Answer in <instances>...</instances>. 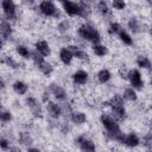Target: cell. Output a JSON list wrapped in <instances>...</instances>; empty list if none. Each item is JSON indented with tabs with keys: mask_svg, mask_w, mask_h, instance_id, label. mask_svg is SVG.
<instances>
[{
	"mask_svg": "<svg viewBox=\"0 0 152 152\" xmlns=\"http://www.w3.org/2000/svg\"><path fill=\"white\" fill-rule=\"evenodd\" d=\"M121 28H122V26H121V24H120L119 21H116V20H110V21L108 23V26H107V33H108L109 36H116L118 32H119Z\"/></svg>",
	"mask_w": 152,
	"mask_h": 152,
	"instance_id": "1f68e13d",
	"label": "cell"
},
{
	"mask_svg": "<svg viewBox=\"0 0 152 152\" xmlns=\"http://www.w3.org/2000/svg\"><path fill=\"white\" fill-rule=\"evenodd\" d=\"M71 83L76 87H84L88 84L89 82V78H90V75H89V71L86 70V69H77L75 70L71 76Z\"/></svg>",
	"mask_w": 152,
	"mask_h": 152,
	"instance_id": "9c48e42d",
	"label": "cell"
},
{
	"mask_svg": "<svg viewBox=\"0 0 152 152\" xmlns=\"http://www.w3.org/2000/svg\"><path fill=\"white\" fill-rule=\"evenodd\" d=\"M46 88L50 91L51 96L57 102H65V101L69 100V94H68V91L65 90V88L62 84H59L57 82H50Z\"/></svg>",
	"mask_w": 152,
	"mask_h": 152,
	"instance_id": "8992f818",
	"label": "cell"
},
{
	"mask_svg": "<svg viewBox=\"0 0 152 152\" xmlns=\"http://www.w3.org/2000/svg\"><path fill=\"white\" fill-rule=\"evenodd\" d=\"M11 87H12L13 93L15 95H18V96H24L30 90V86L25 81H23V80H15V81H13V83H12Z\"/></svg>",
	"mask_w": 152,
	"mask_h": 152,
	"instance_id": "ffe728a7",
	"label": "cell"
},
{
	"mask_svg": "<svg viewBox=\"0 0 152 152\" xmlns=\"http://www.w3.org/2000/svg\"><path fill=\"white\" fill-rule=\"evenodd\" d=\"M109 114H110L116 121H119L120 124L124 122V121H126L127 118H128V112H127V108H126L125 103L109 107Z\"/></svg>",
	"mask_w": 152,
	"mask_h": 152,
	"instance_id": "8fae6325",
	"label": "cell"
},
{
	"mask_svg": "<svg viewBox=\"0 0 152 152\" xmlns=\"http://www.w3.org/2000/svg\"><path fill=\"white\" fill-rule=\"evenodd\" d=\"M59 1H61V0H59Z\"/></svg>",
	"mask_w": 152,
	"mask_h": 152,
	"instance_id": "7dc6e473",
	"label": "cell"
},
{
	"mask_svg": "<svg viewBox=\"0 0 152 152\" xmlns=\"http://www.w3.org/2000/svg\"><path fill=\"white\" fill-rule=\"evenodd\" d=\"M116 36H118V39L120 40V43H121L122 45L128 46V48H131V46L134 45V38H133V36H132L127 30L121 28V30L118 32Z\"/></svg>",
	"mask_w": 152,
	"mask_h": 152,
	"instance_id": "603a6c76",
	"label": "cell"
},
{
	"mask_svg": "<svg viewBox=\"0 0 152 152\" xmlns=\"http://www.w3.org/2000/svg\"><path fill=\"white\" fill-rule=\"evenodd\" d=\"M144 1H145V2L147 4V6H148V7L151 6V0H144Z\"/></svg>",
	"mask_w": 152,
	"mask_h": 152,
	"instance_id": "f6af8a7d",
	"label": "cell"
},
{
	"mask_svg": "<svg viewBox=\"0 0 152 152\" xmlns=\"http://www.w3.org/2000/svg\"><path fill=\"white\" fill-rule=\"evenodd\" d=\"M59 4H61L62 11L68 17H70V18L78 17V13H80V4H78V1H75V0H61Z\"/></svg>",
	"mask_w": 152,
	"mask_h": 152,
	"instance_id": "30bf717a",
	"label": "cell"
},
{
	"mask_svg": "<svg viewBox=\"0 0 152 152\" xmlns=\"http://www.w3.org/2000/svg\"><path fill=\"white\" fill-rule=\"evenodd\" d=\"M77 1L86 5H91V6H94V2H95V0H77Z\"/></svg>",
	"mask_w": 152,
	"mask_h": 152,
	"instance_id": "60d3db41",
	"label": "cell"
},
{
	"mask_svg": "<svg viewBox=\"0 0 152 152\" xmlns=\"http://www.w3.org/2000/svg\"><path fill=\"white\" fill-rule=\"evenodd\" d=\"M71 27H72V24H71L70 19H66V18H64V19H59L58 23H57L56 26H55L56 31H57L61 36L66 34V33L71 30Z\"/></svg>",
	"mask_w": 152,
	"mask_h": 152,
	"instance_id": "484cf974",
	"label": "cell"
},
{
	"mask_svg": "<svg viewBox=\"0 0 152 152\" xmlns=\"http://www.w3.org/2000/svg\"><path fill=\"white\" fill-rule=\"evenodd\" d=\"M4 46H5V40L0 37V51H2V50H4Z\"/></svg>",
	"mask_w": 152,
	"mask_h": 152,
	"instance_id": "7bdbcfd3",
	"label": "cell"
},
{
	"mask_svg": "<svg viewBox=\"0 0 152 152\" xmlns=\"http://www.w3.org/2000/svg\"><path fill=\"white\" fill-rule=\"evenodd\" d=\"M110 5L113 10L115 11H125L127 8V1L126 0H112Z\"/></svg>",
	"mask_w": 152,
	"mask_h": 152,
	"instance_id": "e575fe53",
	"label": "cell"
},
{
	"mask_svg": "<svg viewBox=\"0 0 152 152\" xmlns=\"http://www.w3.org/2000/svg\"><path fill=\"white\" fill-rule=\"evenodd\" d=\"M91 52L96 56V57H100V58H103L106 56H108L109 53V49L106 44H102L101 42L100 43H96V44H91Z\"/></svg>",
	"mask_w": 152,
	"mask_h": 152,
	"instance_id": "4316f807",
	"label": "cell"
},
{
	"mask_svg": "<svg viewBox=\"0 0 152 152\" xmlns=\"http://www.w3.org/2000/svg\"><path fill=\"white\" fill-rule=\"evenodd\" d=\"M124 100L126 102H137L138 99H139V95H138V90H135L134 88H132L131 86L129 87H126L124 88L122 93H121Z\"/></svg>",
	"mask_w": 152,
	"mask_h": 152,
	"instance_id": "83f0119b",
	"label": "cell"
},
{
	"mask_svg": "<svg viewBox=\"0 0 152 152\" xmlns=\"http://www.w3.org/2000/svg\"><path fill=\"white\" fill-rule=\"evenodd\" d=\"M0 63L10 69H13V70H19L21 68V63L19 61H17L15 57H13L12 55H8V53H5L1 56Z\"/></svg>",
	"mask_w": 152,
	"mask_h": 152,
	"instance_id": "44dd1931",
	"label": "cell"
},
{
	"mask_svg": "<svg viewBox=\"0 0 152 152\" xmlns=\"http://www.w3.org/2000/svg\"><path fill=\"white\" fill-rule=\"evenodd\" d=\"M76 34L81 40L90 43V44H96V43L102 42L101 32L90 21H84L80 24L76 28Z\"/></svg>",
	"mask_w": 152,
	"mask_h": 152,
	"instance_id": "6da1fadb",
	"label": "cell"
},
{
	"mask_svg": "<svg viewBox=\"0 0 152 152\" xmlns=\"http://www.w3.org/2000/svg\"><path fill=\"white\" fill-rule=\"evenodd\" d=\"M112 77H113V74L108 68H101L96 72V81L100 84H107L108 82H110Z\"/></svg>",
	"mask_w": 152,
	"mask_h": 152,
	"instance_id": "d4e9b609",
	"label": "cell"
},
{
	"mask_svg": "<svg viewBox=\"0 0 152 152\" xmlns=\"http://www.w3.org/2000/svg\"><path fill=\"white\" fill-rule=\"evenodd\" d=\"M39 150H40L39 147H37V146H33V145L26 148V151H28V152H32V151H39Z\"/></svg>",
	"mask_w": 152,
	"mask_h": 152,
	"instance_id": "b9f144b4",
	"label": "cell"
},
{
	"mask_svg": "<svg viewBox=\"0 0 152 152\" xmlns=\"http://www.w3.org/2000/svg\"><path fill=\"white\" fill-rule=\"evenodd\" d=\"M4 108V103H2V100H1V97H0V110Z\"/></svg>",
	"mask_w": 152,
	"mask_h": 152,
	"instance_id": "ee69618b",
	"label": "cell"
},
{
	"mask_svg": "<svg viewBox=\"0 0 152 152\" xmlns=\"http://www.w3.org/2000/svg\"><path fill=\"white\" fill-rule=\"evenodd\" d=\"M39 1H53V0H39Z\"/></svg>",
	"mask_w": 152,
	"mask_h": 152,
	"instance_id": "bcb514c9",
	"label": "cell"
},
{
	"mask_svg": "<svg viewBox=\"0 0 152 152\" xmlns=\"http://www.w3.org/2000/svg\"><path fill=\"white\" fill-rule=\"evenodd\" d=\"M69 121L74 126H77V127L83 126L88 121V114L83 110H80V109H72L70 115H69Z\"/></svg>",
	"mask_w": 152,
	"mask_h": 152,
	"instance_id": "5bb4252c",
	"label": "cell"
},
{
	"mask_svg": "<svg viewBox=\"0 0 152 152\" xmlns=\"http://www.w3.org/2000/svg\"><path fill=\"white\" fill-rule=\"evenodd\" d=\"M135 65L138 66V69L141 70H147L150 71L152 68V62L150 59V57L145 53H140L135 57Z\"/></svg>",
	"mask_w": 152,
	"mask_h": 152,
	"instance_id": "7402d4cb",
	"label": "cell"
},
{
	"mask_svg": "<svg viewBox=\"0 0 152 152\" xmlns=\"http://www.w3.org/2000/svg\"><path fill=\"white\" fill-rule=\"evenodd\" d=\"M11 145H12L11 139H8L7 137L0 134V150H2V151H10Z\"/></svg>",
	"mask_w": 152,
	"mask_h": 152,
	"instance_id": "d590c367",
	"label": "cell"
},
{
	"mask_svg": "<svg viewBox=\"0 0 152 152\" xmlns=\"http://www.w3.org/2000/svg\"><path fill=\"white\" fill-rule=\"evenodd\" d=\"M140 145H142L147 151L152 150V132L151 129H147L142 137L140 138Z\"/></svg>",
	"mask_w": 152,
	"mask_h": 152,
	"instance_id": "4dcf8cb0",
	"label": "cell"
},
{
	"mask_svg": "<svg viewBox=\"0 0 152 152\" xmlns=\"http://www.w3.org/2000/svg\"><path fill=\"white\" fill-rule=\"evenodd\" d=\"M94 6L96 8V12L103 18L107 15H110V5L108 4L107 0H96L94 2Z\"/></svg>",
	"mask_w": 152,
	"mask_h": 152,
	"instance_id": "cb8c5ba5",
	"label": "cell"
},
{
	"mask_svg": "<svg viewBox=\"0 0 152 152\" xmlns=\"http://www.w3.org/2000/svg\"><path fill=\"white\" fill-rule=\"evenodd\" d=\"M13 33H14V28H13L12 21L2 17L0 19V37L4 40H10L13 37Z\"/></svg>",
	"mask_w": 152,
	"mask_h": 152,
	"instance_id": "9a60e30c",
	"label": "cell"
},
{
	"mask_svg": "<svg viewBox=\"0 0 152 152\" xmlns=\"http://www.w3.org/2000/svg\"><path fill=\"white\" fill-rule=\"evenodd\" d=\"M12 121H13V113L10 109L2 108L0 110V122L2 125H7V124H11Z\"/></svg>",
	"mask_w": 152,
	"mask_h": 152,
	"instance_id": "d6a6232c",
	"label": "cell"
},
{
	"mask_svg": "<svg viewBox=\"0 0 152 152\" xmlns=\"http://www.w3.org/2000/svg\"><path fill=\"white\" fill-rule=\"evenodd\" d=\"M20 4L25 7H33L37 4V0H20Z\"/></svg>",
	"mask_w": 152,
	"mask_h": 152,
	"instance_id": "f35d334b",
	"label": "cell"
},
{
	"mask_svg": "<svg viewBox=\"0 0 152 152\" xmlns=\"http://www.w3.org/2000/svg\"><path fill=\"white\" fill-rule=\"evenodd\" d=\"M24 103L33 119H42L44 116V107L42 104V101L38 100V97L33 95H28L25 97Z\"/></svg>",
	"mask_w": 152,
	"mask_h": 152,
	"instance_id": "7a4b0ae2",
	"label": "cell"
},
{
	"mask_svg": "<svg viewBox=\"0 0 152 152\" xmlns=\"http://www.w3.org/2000/svg\"><path fill=\"white\" fill-rule=\"evenodd\" d=\"M127 72H128V69H127L125 65H122V66H120V68H119L118 74H119V76H120L121 78L127 80Z\"/></svg>",
	"mask_w": 152,
	"mask_h": 152,
	"instance_id": "74e56055",
	"label": "cell"
},
{
	"mask_svg": "<svg viewBox=\"0 0 152 152\" xmlns=\"http://www.w3.org/2000/svg\"><path fill=\"white\" fill-rule=\"evenodd\" d=\"M14 51L23 59H30V57H31V49L26 44H21V43L17 44L14 46Z\"/></svg>",
	"mask_w": 152,
	"mask_h": 152,
	"instance_id": "f546056e",
	"label": "cell"
},
{
	"mask_svg": "<svg viewBox=\"0 0 152 152\" xmlns=\"http://www.w3.org/2000/svg\"><path fill=\"white\" fill-rule=\"evenodd\" d=\"M127 81L129 83V86L132 88H134L135 90H142L145 88V80H144V75L140 71V69L138 68H133V69H128L127 72Z\"/></svg>",
	"mask_w": 152,
	"mask_h": 152,
	"instance_id": "5b68a950",
	"label": "cell"
},
{
	"mask_svg": "<svg viewBox=\"0 0 152 152\" xmlns=\"http://www.w3.org/2000/svg\"><path fill=\"white\" fill-rule=\"evenodd\" d=\"M126 26H127V31L131 34H140L145 28H144V24H141L140 19L135 15H131L127 21H126Z\"/></svg>",
	"mask_w": 152,
	"mask_h": 152,
	"instance_id": "4fadbf2b",
	"label": "cell"
},
{
	"mask_svg": "<svg viewBox=\"0 0 152 152\" xmlns=\"http://www.w3.org/2000/svg\"><path fill=\"white\" fill-rule=\"evenodd\" d=\"M37 10L45 18L57 19V18H61V14H62L59 7L53 1H39V4L37 5Z\"/></svg>",
	"mask_w": 152,
	"mask_h": 152,
	"instance_id": "3957f363",
	"label": "cell"
},
{
	"mask_svg": "<svg viewBox=\"0 0 152 152\" xmlns=\"http://www.w3.org/2000/svg\"><path fill=\"white\" fill-rule=\"evenodd\" d=\"M74 142L77 145L78 150H81L83 152H94L96 150L95 141L91 138H89L87 134H84V133L77 134L74 138Z\"/></svg>",
	"mask_w": 152,
	"mask_h": 152,
	"instance_id": "52a82bcc",
	"label": "cell"
},
{
	"mask_svg": "<svg viewBox=\"0 0 152 152\" xmlns=\"http://www.w3.org/2000/svg\"><path fill=\"white\" fill-rule=\"evenodd\" d=\"M33 48L37 52H39L42 56H44L45 58L46 57H50L51 53H52V49H51V45L48 40L45 39H37L33 44Z\"/></svg>",
	"mask_w": 152,
	"mask_h": 152,
	"instance_id": "ac0fdd59",
	"label": "cell"
},
{
	"mask_svg": "<svg viewBox=\"0 0 152 152\" xmlns=\"http://www.w3.org/2000/svg\"><path fill=\"white\" fill-rule=\"evenodd\" d=\"M30 59H31V62H32L36 66H38V65L45 59V57L42 56L39 52H37V51L33 49V50H31V57H30Z\"/></svg>",
	"mask_w": 152,
	"mask_h": 152,
	"instance_id": "836d02e7",
	"label": "cell"
},
{
	"mask_svg": "<svg viewBox=\"0 0 152 152\" xmlns=\"http://www.w3.org/2000/svg\"><path fill=\"white\" fill-rule=\"evenodd\" d=\"M44 109L49 119L51 120H59L62 118V104L58 103L57 101L49 100L48 102L44 103Z\"/></svg>",
	"mask_w": 152,
	"mask_h": 152,
	"instance_id": "ba28073f",
	"label": "cell"
},
{
	"mask_svg": "<svg viewBox=\"0 0 152 152\" xmlns=\"http://www.w3.org/2000/svg\"><path fill=\"white\" fill-rule=\"evenodd\" d=\"M0 8L2 17L10 21L18 19V6L14 0H0Z\"/></svg>",
	"mask_w": 152,
	"mask_h": 152,
	"instance_id": "277c9868",
	"label": "cell"
},
{
	"mask_svg": "<svg viewBox=\"0 0 152 152\" xmlns=\"http://www.w3.org/2000/svg\"><path fill=\"white\" fill-rule=\"evenodd\" d=\"M17 141H18V145H20L26 150L27 147L34 144V138L28 129H21L17 134Z\"/></svg>",
	"mask_w": 152,
	"mask_h": 152,
	"instance_id": "7c38bea8",
	"label": "cell"
},
{
	"mask_svg": "<svg viewBox=\"0 0 152 152\" xmlns=\"http://www.w3.org/2000/svg\"><path fill=\"white\" fill-rule=\"evenodd\" d=\"M5 89H6V82H5V80L0 76V93L4 91Z\"/></svg>",
	"mask_w": 152,
	"mask_h": 152,
	"instance_id": "ab89813d",
	"label": "cell"
},
{
	"mask_svg": "<svg viewBox=\"0 0 152 152\" xmlns=\"http://www.w3.org/2000/svg\"><path fill=\"white\" fill-rule=\"evenodd\" d=\"M58 59L65 66H68V65H70L72 63V61H74V53L68 48V45H63L62 48H59V50H58Z\"/></svg>",
	"mask_w": 152,
	"mask_h": 152,
	"instance_id": "d6986e66",
	"label": "cell"
},
{
	"mask_svg": "<svg viewBox=\"0 0 152 152\" xmlns=\"http://www.w3.org/2000/svg\"><path fill=\"white\" fill-rule=\"evenodd\" d=\"M68 48L72 51L74 53V58L81 61V62H89L90 61V55L89 52L83 49L82 46L77 45V44H68Z\"/></svg>",
	"mask_w": 152,
	"mask_h": 152,
	"instance_id": "e0dca14e",
	"label": "cell"
},
{
	"mask_svg": "<svg viewBox=\"0 0 152 152\" xmlns=\"http://www.w3.org/2000/svg\"><path fill=\"white\" fill-rule=\"evenodd\" d=\"M50 97H51V94H50V91L48 90V88H45V89L42 91V97H40V101H42V103H45V102H48V101L50 100Z\"/></svg>",
	"mask_w": 152,
	"mask_h": 152,
	"instance_id": "8d00e7d4",
	"label": "cell"
},
{
	"mask_svg": "<svg viewBox=\"0 0 152 152\" xmlns=\"http://www.w3.org/2000/svg\"><path fill=\"white\" fill-rule=\"evenodd\" d=\"M38 70H39V72L42 74V75H44L45 77H50L52 74H53V71H55V66H53V64L51 63V62H49L48 59H44L38 66H36Z\"/></svg>",
	"mask_w": 152,
	"mask_h": 152,
	"instance_id": "f1b7e54d",
	"label": "cell"
},
{
	"mask_svg": "<svg viewBox=\"0 0 152 152\" xmlns=\"http://www.w3.org/2000/svg\"><path fill=\"white\" fill-rule=\"evenodd\" d=\"M124 146L128 147V148H137L138 146H140V137L137 132H128L124 134V139H122V144Z\"/></svg>",
	"mask_w": 152,
	"mask_h": 152,
	"instance_id": "2e32d148",
	"label": "cell"
}]
</instances>
